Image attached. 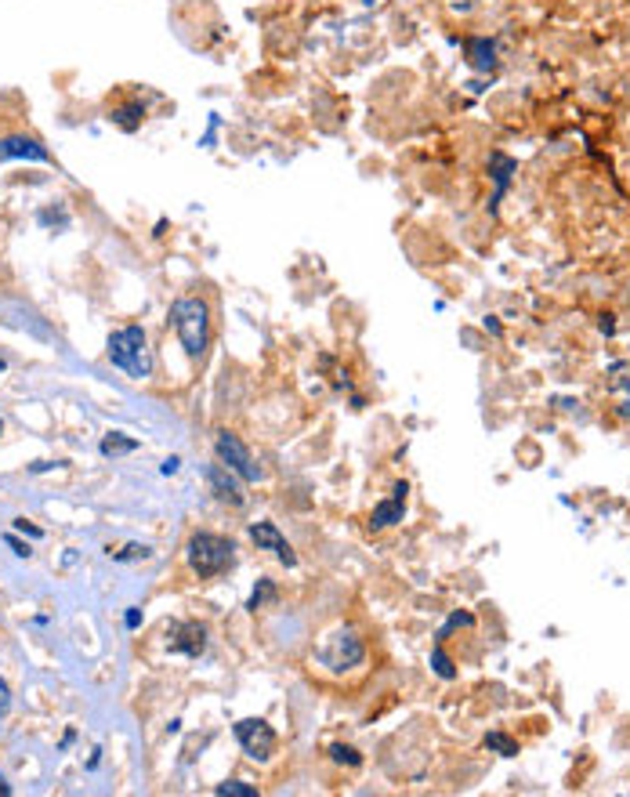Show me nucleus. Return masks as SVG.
I'll return each instance as SVG.
<instances>
[{"mask_svg":"<svg viewBox=\"0 0 630 797\" xmlns=\"http://www.w3.org/2000/svg\"><path fill=\"white\" fill-rule=\"evenodd\" d=\"M185 559H189V569L196 573L199 580H214L228 573L236 565V543L221 537V533H210V529H199L192 533L189 543H185Z\"/></svg>","mask_w":630,"mask_h":797,"instance_id":"f257e3e1","label":"nucleus"},{"mask_svg":"<svg viewBox=\"0 0 630 797\" xmlns=\"http://www.w3.org/2000/svg\"><path fill=\"white\" fill-rule=\"evenodd\" d=\"M171 323L189 359H203L210 345V305L203 297H178L171 305Z\"/></svg>","mask_w":630,"mask_h":797,"instance_id":"f03ea898","label":"nucleus"},{"mask_svg":"<svg viewBox=\"0 0 630 797\" xmlns=\"http://www.w3.org/2000/svg\"><path fill=\"white\" fill-rule=\"evenodd\" d=\"M106 352H109V363L117 366V370H123L127 377H134V381H141V377L152 373L149 341H145V330H141L138 323L123 326V330H112Z\"/></svg>","mask_w":630,"mask_h":797,"instance_id":"7ed1b4c3","label":"nucleus"},{"mask_svg":"<svg viewBox=\"0 0 630 797\" xmlns=\"http://www.w3.org/2000/svg\"><path fill=\"white\" fill-rule=\"evenodd\" d=\"M315 663H323L326 670H352L366 663V641L359 630L341 627L337 635H330L323 645L315 649Z\"/></svg>","mask_w":630,"mask_h":797,"instance_id":"20e7f679","label":"nucleus"},{"mask_svg":"<svg viewBox=\"0 0 630 797\" xmlns=\"http://www.w3.org/2000/svg\"><path fill=\"white\" fill-rule=\"evenodd\" d=\"M232 736L239 739L243 754L250 761H272V754L279 750V736L265 718H243L232 725Z\"/></svg>","mask_w":630,"mask_h":797,"instance_id":"39448f33","label":"nucleus"},{"mask_svg":"<svg viewBox=\"0 0 630 797\" xmlns=\"http://www.w3.org/2000/svg\"><path fill=\"white\" fill-rule=\"evenodd\" d=\"M214 450H217V461H221L225 467H232L243 482H257V478H261V467L254 464L250 450L243 446V439L236 432H225L221 428V432L214 435Z\"/></svg>","mask_w":630,"mask_h":797,"instance_id":"423d86ee","label":"nucleus"},{"mask_svg":"<svg viewBox=\"0 0 630 797\" xmlns=\"http://www.w3.org/2000/svg\"><path fill=\"white\" fill-rule=\"evenodd\" d=\"M167 645H171L174 652L196 660V656L207 652V627L196 624V620H174V624L167 627Z\"/></svg>","mask_w":630,"mask_h":797,"instance_id":"0eeeda50","label":"nucleus"},{"mask_svg":"<svg viewBox=\"0 0 630 797\" xmlns=\"http://www.w3.org/2000/svg\"><path fill=\"white\" fill-rule=\"evenodd\" d=\"M250 540L257 543V551H272L282 565H290V569L298 565V554H293L290 540L279 533L276 522H254V526H250Z\"/></svg>","mask_w":630,"mask_h":797,"instance_id":"6e6552de","label":"nucleus"},{"mask_svg":"<svg viewBox=\"0 0 630 797\" xmlns=\"http://www.w3.org/2000/svg\"><path fill=\"white\" fill-rule=\"evenodd\" d=\"M406 493H409L406 482H395L391 497L380 500L377 508H374V515H369V529H388L395 522H402V515H406Z\"/></svg>","mask_w":630,"mask_h":797,"instance_id":"1a4fd4ad","label":"nucleus"},{"mask_svg":"<svg viewBox=\"0 0 630 797\" xmlns=\"http://www.w3.org/2000/svg\"><path fill=\"white\" fill-rule=\"evenodd\" d=\"M207 482H210V489L217 493V500H225V504H243V486H239V475L232 471V467H225L221 461L207 467Z\"/></svg>","mask_w":630,"mask_h":797,"instance_id":"9d476101","label":"nucleus"},{"mask_svg":"<svg viewBox=\"0 0 630 797\" xmlns=\"http://www.w3.org/2000/svg\"><path fill=\"white\" fill-rule=\"evenodd\" d=\"M0 160H51V153L29 134H8L0 138Z\"/></svg>","mask_w":630,"mask_h":797,"instance_id":"9b49d317","label":"nucleus"},{"mask_svg":"<svg viewBox=\"0 0 630 797\" xmlns=\"http://www.w3.org/2000/svg\"><path fill=\"white\" fill-rule=\"evenodd\" d=\"M138 450V439H123L120 432H109L101 439V457H120V453H134Z\"/></svg>","mask_w":630,"mask_h":797,"instance_id":"f8f14e48","label":"nucleus"},{"mask_svg":"<svg viewBox=\"0 0 630 797\" xmlns=\"http://www.w3.org/2000/svg\"><path fill=\"white\" fill-rule=\"evenodd\" d=\"M468 55H471V66H478V69L493 66V44L489 40H468Z\"/></svg>","mask_w":630,"mask_h":797,"instance_id":"ddd939ff","label":"nucleus"},{"mask_svg":"<svg viewBox=\"0 0 630 797\" xmlns=\"http://www.w3.org/2000/svg\"><path fill=\"white\" fill-rule=\"evenodd\" d=\"M109 554H112L117 562H138V559H149L152 548H149V543H127L123 551H109Z\"/></svg>","mask_w":630,"mask_h":797,"instance_id":"4468645a","label":"nucleus"},{"mask_svg":"<svg viewBox=\"0 0 630 797\" xmlns=\"http://www.w3.org/2000/svg\"><path fill=\"white\" fill-rule=\"evenodd\" d=\"M330 757H333V761H341V765H363V754H359L355 746H344V743H333L330 746Z\"/></svg>","mask_w":630,"mask_h":797,"instance_id":"2eb2a0df","label":"nucleus"},{"mask_svg":"<svg viewBox=\"0 0 630 797\" xmlns=\"http://www.w3.org/2000/svg\"><path fill=\"white\" fill-rule=\"evenodd\" d=\"M268 598H276V584H272V580H261V587H257V591L250 594L247 609H250V613H257V609H261V605H265Z\"/></svg>","mask_w":630,"mask_h":797,"instance_id":"dca6fc26","label":"nucleus"},{"mask_svg":"<svg viewBox=\"0 0 630 797\" xmlns=\"http://www.w3.org/2000/svg\"><path fill=\"white\" fill-rule=\"evenodd\" d=\"M214 794H236V797H257V787H247V783H239V779H228V783H217Z\"/></svg>","mask_w":630,"mask_h":797,"instance_id":"f3484780","label":"nucleus"},{"mask_svg":"<svg viewBox=\"0 0 630 797\" xmlns=\"http://www.w3.org/2000/svg\"><path fill=\"white\" fill-rule=\"evenodd\" d=\"M485 746H493V750H500L504 757H511V754H518V746H514L507 736H500V732H493V736H485Z\"/></svg>","mask_w":630,"mask_h":797,"instance_id":"a211bd4d","label":"nucleus"},{"mask_svg":"<svg viewBox=\"0 0 630 797\" xmlns=\"http://www.w3.org/2000/svg\"><path fill=\"white\" fill-rule=\"evenodd\" d=\"M138 112H141V106H127V109H120V112H112V117H117L127 131H134V127H138Z\"/></svg>","mask_w":630,"mask_h":797,"instance_id":"6ab92c4d","label":"nucleus"},{"mask_svg":"<svg viewBox=\"0 0 630 797\" xmlns=\"http://www.w3.org/2000/svg\"><path fill=\"white\" fill-rule=\"evenodd\" d=\"M431 663H435V670H439V674H442V678H453V663H449V660H446V656H442V649H435V656H431Z\"/></svg>","mask_w":630,"mask_h":797,"instance_id":"aec40b11","label":"nucleus"},{"mask_svg":"<svg viewBox=\"0 0 630 797\" xmlns=\"http://www.w3.org/2000/svg\"><path fill=\"white\" fill-rule=\"evenodd\" d=\"M15 529H19V533H25V537H33V540H40V537H44V529H40V526H33V522H25V518H15Z\"/></svg>","mask_w":630,"mask_h":797,"instance_id":"412c9836","label":"nucleus"},{"mask_svg":"<svg viewBox=\"0 0 630 797\" xmlns=\"http://www.w3.org/2000/svg\"><path fill=\"white\" fill-rule=\"evenodd\" d=\"M4 540H8V548H11V551H15V554H19V559H29V554H33V551H29V543H22V540H15V537H11V533H8Z\"/></svg>","mask_w":630,"mask_h":797,"instance_id":"4be33fe9","label":"nucleus"},{"mask_svg":"<svg viewBox=\"0 0 630 797\" xmlns=\"http://www.w3.org/2000/svg\"><path fill=\"white\" fill-rule=\"evenodd\" d=\"M11 711V689H8V681L0 678V718H4Z\"/></svg>","mask_w":630,"mask_h":797,"instance_id":"5701e85b","label":"nucleus"},{"mask_svg":"<svg viewBox=\"0 0 630 797\" xmlns=\"http://www.w3.org/2000/svg\"><path fill=\"white\" fill-rule=\"evenodd\" d=\"M138 624H141V609H127V613H123V627L134 630Z\"/></svg>","mask_w":630,"mask_h":797,"instance_id":"b1692460","label":"nucleus"},{"mask_svg":"<svg viewBox=\"0 0 630 797\" xmlns=\"http://www.w3.org/2000/svg\"><path fill=\"white\" fill-rule=\"evenodd\" d=\"M178 467H182V457H167V461H163V467H160V471H163V475H174Z\"/></svg>","mask_w":630,"mask_h":797,"instance_id":"393cba45","label":"nucleus"},{"mask_svg":"<svg viewBox=\"0 0 630 797\" xmlns=\"http://www.w3.org/2000/svg\"><path fill=\"white\" fill-rule=\"evenodd\" d=\"M0 794H11V787H8V783H4V779H0Z\"/></svg>","mask_w":630,"mask_h":797,"instance_id":"a878e982","label":"nucleus"},{"mask_svg":"<svg viewBox=\"0 0 630 797\" xmlns=\"http://www.w3.org/2000/svg\"><path fill=\"white\" fill-rule=\"evenodd\" d=\"M0 370H4V359H0Z\"/></svg>","mask_w":630,"mask_h":797,"instance_id":"bb28decb","label":"nucleus"},{"mask_svg":"<svg viewBox=\"0 0 630 797\" xmlns=\"http://www.w3.org/2000/svg\"><path fill=\"white\" fill-rule=\"evenodd\" d=\"M0 432H4V424H0Z\"/></svg>","mask_w":630,"mask_h":797,"instance_id":"cd10ccee","label":"nucleus"}]
</instances>
